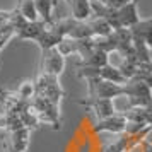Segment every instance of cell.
I'll return each instance as SVG.
<instances>
[{"label": "cell", "instance_id": "cell-1", "mask_svg": "<svg viewBox=\"0 0 152 152\" xmlns=\"http://www.w3.org/2000/svg\"><path fill=\"white\" fill-rule=\"evenodd\" d=\"M91 10H92V17L103 19L111 28V31L128 29L135 22L140 21V15H138V10H137V0H132L130 4L116 9L110 7L106 4H101L97 0H91Z\"/></svg>", "mask_w": 152, "mask_h": 152}, {"label": "cell", "instance_id": "cell-2", "mask_svg": "<svg viewBox=\"0 0 152 152\" xmlns=\"http://www.w3.org/2000/svg\"><path fill=\"white\" fill-rule=\"evenodd\" d=\"M87 82V96L89 97H104V99H115V97L128 96L130 94V80L126 84L108 82L97 77L86 79Z\"/></svg>", "mask_w": 152, "mask_h": 152}, {"label": "cell", "instance_id": "cell-3", "mask_svg": "<svg viewBox=\"0 0 152 152\" xmlns=\"http://www.w3.org/2000/svg\"><path fill=\"white\" fill-rule=\"evenodd\" d=\"M31 108L34 110L36 116L41 123L51 125L53 130H62V120H60V104L50 101L48 97L41 94H34L31 99Z\"/></svg>", "mask_w": 152, "mask_h": 152}, {"label": "cell", "instance_id": "cell-4", "mask_svg": "<svg viewBox=\"0 0 152 152\" xmlns=\"http://www.w3.org/2000/svg\"><path fill=\"white\" fill-rule=\"evenodd\" d=\"M33 86H34V94H41L56 104H60L62 97L65 96V91L60 86V77L46 75L43 72H38L33 80Z\"/></svg>", "mask_w": 152, "mask_h": 152}, {"label": "cell", "instance_id": "cell-5", "mask_svg": "<svg viewBox=\"0 0 152 152\" xmlns=\"http://www.w3.org/2000/svg\"><path fill=\"white\" fill-rule=\"evenodd\" d=\"M65 62H67V58H65L56 48L46 50V51H43L39 72L46 74V75L60 77V74H62L63 69H65Z\"/></svg>", "mask_w": 152, "mask_h": 152}, {"label": "cell", "instance_id": "cell-6", "mask_svg": "<svg viewBox=\"0 0 152 152\" xmlns=\"http://www.w3.org/2000/svg\"><path fill=\"white\" fill-rule=\"evenodd\" d=\"M79 104L80 106H86L87 110H91V113L96 116L97 120H104V118L111 116L116 113V108H115V101L113 99H104V97H86V99H79Z\"/></svg>", "mask_w": 152, "mask_h": 152}, {"label": "cell", "instance_id": "cell-7", "mask_svg": "<svg viewBox=\"0 0 152 152\" xmlns=\"http://www.w3.org/2000/svg\"><path fill=\"white\" fill-rule=\"evenodd\" d=\"M29 140H31V130L19 128V130L9 132L4 138V149L5 152H28Z\"/></svg>", "mask_w": 152, "mask_h": 152}, {"label": "cell", "instance_id": "cell-8", "mask_svg": "<svg viewBox=\"0 0 152 152\" xmlns=\"http://www.w3.org/2000/svg\"><path fill=\"white\" fill-rule=\"evenodd\" d=\"M126 123H128V120L125 118V115L121 111H116L115 115L104 118V120H97L94 123V132H108V133L120 135L125 132Z\"/></svg>", "mask_w": 152, "mask_h": 152}, {"label": "cell", "instance_id": "cell-9", "mask_svg": "<svg viewBox=\"0 0 152 152\" xmlns=\"http://www.w3.org/2000/svg\"><path fill=\"white\" fill-rule=\"evenodd\" d=\"M128 29H130L132 39H140L149 46V50H152V17L140 19Z\"/></svg>", "mask_w": 152, "mask_h": 152}, {"label": "cell", "instance_id": "cell-10", "mask_svg": "<svg viewBox=\"0 0 152 152\" xmlns=\"http://www.w3.org/2000/svg\"><path fill=\"white\" fill-rule=\"evenodd\" d=\"M56 5V0H34V7L38 12V19L43 21L46 26H51L55 22L53 9Z\"/></svg>", "mask_w": 152, "mask_h": 152}, {"label": "cell", "instance_id": "cell-11", "mask_svg": "<svg viewBox=\"0 0 152 152\" xmlns=\"http://www.w3.org/2000/svg\"><path fill=\"white\" fill-rule=\"evenodd\" d=\"M62 39H63V38L58 34L51 26H46L45 31L39 34V38L36 39V43H38V46L41 48V51H46V50L56 48V46H58V43L62 41Z\"/></svg>", "mask_w": 152, "mask_h": 152}, {"label": "cell", "instance_id": "cell-12", "mask_svg": "<svg viewBox=\"0 0 152 152\" xmlns=\"http://www.w3.org/2000/svg\"><path fill=\"white\" fill-rule=\"evenodd\" d=\"M77 65H82V67H104L108 65V53L103 50L92 48L86 56L80 58V62Z\"/></svg>", "mask_w": 152, "mask_h": 152}, {"label": "cell", "instance_id": "cell-13", "mask_svg": "<svg viewBox=\"0 0 152 152\" xmlns=\"http://www.w3.org/2000/svg\"><path fill=\"white\" fill-rule=\"evenodd\" d=\"M72 7V17L77 21H87L92 17L91 10V0H69Z\"/></svg>", "mask_w": 152, "mask_h": 152}, {"label": "cell", "instance_id": "cell-14", "mask_svg": "<svg viewBox=\"0 0 152 152\" xmlns=\"http://www.w3.org/2000/svg\"><path fill=\"white\" fill-rule=\"evenodd\" d=\"M19 128H24L19 115L7 113V111H2L0 113V130H4L5 133H9V132L19 130Z\"/></svg>", "mask_w": 152, "mask_h": 152}, {"label": "cell", "instance_id": "cell-15", "mask_svg": "<svg viewBox=\"0 0 152 152\" xmlns=\"http://www.w3.org/2000/svg\"><path fill=\"white\" fill-rule=\"evenodd\" d=\"M15 10L26 21H38V12H36V7H34V0H17Z\"/></svg>", "mask_w": 152, "mask_h": 152}, {"label": "cell", "instance_id": "cell-16", "mask_svg": "<svg viewBox=\"0 0 152 152\" xmlns=\"http://www.w3.org/2000/svg\"><path fill=\"white\" fill-rule=\"evenodd\" d=\"M132 80H140V82H144L145 86H149L152 89V72L151 70H147L144 65H138L137 72H135V75Z\"/></svg>", "mask_w": 152, "mask_h": 152}, {"label": "cell", "instance_id": "cell-17", "mask_svg": "<svg viewBox=\"0 0 152 152\" xmlns=\"http://www.w3.org/2000/svg\"><path fill=\"white\" fill-rule=\"evenodd\" d=\"M130 2H132V0H106V5L116 9V7H123V5L130 4Z\"/></svg>", "mask_w": 152, "mask_h": 152}, {"label": "cell", "instance_id": "cell-18", "mask_svg": "<svg viewBox=\"0 0 152 152\" xmlns=\"http://www.w3.org/2000/svg\"><path fill=\"white\" fill-rule=\"evenodd\" d=\"M145 123L149 128H152V104L145 108Z\"/></svg>", "mask_w": 152, "mask_h": 152}, {"label": "cell", "instance_id": "cell-19", "mask_svg": "<svg viewBox=\"0 0 152 152\" xmlns=\"http://www.w3.org/2000/svg\"><path fill=\"white\" fill-rule=\"evenodd\" d=\"M12 15V10H0V24L2 22H7Z\"/></svg>", "mask_w": 152, "mask_h": 152}, {"label": "cell", "instance_id": "cell-20", "mask_svg": "<svg viewBox=\"0 0 152 152\" xmlns=\"http://www.w3.org/2000/svg\"><path fill=\"white\" fill-rule=\"evenodd\" d=\"M144 142L147 145H151L152 147V128H149V132L145 133V137H144Z\"/></svg>", "mask_w": 152, "mask_h": 152}, {"label": "cell", "instance_id": "cell-21", "mask_svg": "<svg viewBox=\"0 0 152 152\" xmlns=\"http://www.w3.org/2000/svg\"><path fill=\"white\" fill-rule=\"evenodd\" d=\"M142 65H144L147 70H151V72H152V63H151V62H149V63H142Z\"/></svg>", "mask_w": 152, "mask_h": 152}, {"label": "cell", "instance_id": "cell-22", "mask_svg": "<svg viewBox=\"0 0 152 152\" xmlns=\"http://www.w3.org/2000/svg\"><path fill=\"white\" fill-rule=\"evenodd\" d=\"M97 2H101V4H106V0H97Z\"/></svg>", "mask_w": 152, "mask_h": 152}]
</instances>
